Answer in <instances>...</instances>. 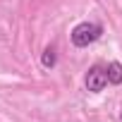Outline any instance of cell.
I'll return each instance as SVG.
<instances>
[{"instance_id": "cell-2", "label": "cell", "mask_w": 122, "mask_h": 122, "mask_svg": "<svg viewBox=\"0 0 122 122\" xmlns=\"http://www.w3.org/2000/svg\"><path fill=\"white\" fill-rule=\"evenodd\" d=\"M84 86H86V91H91V93H101V91L108 86V72H105V67L93 65V67L86 72Z\"/></svg>"}, {"instance_id": "cell-3", "label": "cell", "mask_w": 122, "mask_h": 122, "mask_svg": "<svg viewBox=\"0 0 122 122\" xmlns=\"http://www.w3.org/2000/svg\"><path fill=\"white\" fill-rule=\"evenodd\" d=\"M105 72H108V84H122V65L120 62H110L108 67H105Z\"/></svg>"}, {"instance_id": "cell-4", "label": "cell", "mask_w": 122, "mask_h": 122, "mask_svg": "<svg viewBox=\"0 0 122 122\" xmlns=\"http://www.w3.org/2000/svg\"><path fill=\"white\" fill-rule=\"evenodd\" d=\"M41 62H43V67H46V70H53V67H55V62H57L55 46H48V48L43 50V55H41Z\"/></svg>"}, {"instance_id": "cell-5", "label": "cell", "mask_w": 122, "mask_h": 122, "mask_svg": "<svg viewBox=\"0 0 122 122\" xmlns=\"http://www.w3.org/2000/svg\"><path fill=\"white\" fill-rule=\"evenodd\" d=\"M120 122H122V112H120Z\"/></svg>"}, {"instance_id": "cell-1", "label": "cell", "mask_w": 122, "mask_h": 122, "mask_svg": "<svg viewBox=\"0 0 122 122\" xmlns=\"http://www.w3.org/2000/svg\"><path fill=\"white\" fill-rule=\"evenodd\" d=\"M101 34H103V26H101V24H96V22H79V24L70 31V41H72V46H77V48H86V46H91L93 41H98Z\"/></svg>"}]
</instances>
